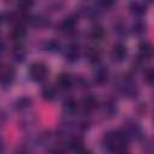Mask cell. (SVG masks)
<instances>
[{
	"instance_id": "cell-1",
	"label": "cell",
	"mask_w": 154,
	"mask_h": 154,
	"mask_svg": "<svg viewBox=\"0 0 154 154\" xmlns=\"http://www.w3.org/2000/svg\"><path fill=\"white\" fill-rule=\"evenodd\" d=\"M103 144L107 149L116 153H122L126 150L129 137L124 131H109L103 136Z\"/></svg>"
},
{
	"instance_id": "cell-2",
	"label": "cell",
	"mask_w": 154,
	"mask_h": 154,
	"mask_svg": "<svg viewBox=\"0 0 154 154\" xmlns=\"http://www.w3.org/2000/svg\"><path fill=\"white\" fill-rule=\"evenodd\" d=\"M47 75H48V69L43 63L36 61L32 63L29 67V76L32 81L41 82L47 77Z\"/></svg>"
},
{
	"instance_id": "cell-3",
	"label": "cell",
	"mask_w": 154,
	"mask_h": 154,
	"mask_svg": "<svg viewBox=\"0 0 154 154\" xmlns=\"http://www.w3.org/2000/svg\"><path fill=\"white\" fill-rule=\"evenodd\" d=\"M16 77L14 69L8 64H0V85H10Z\"/></svg>"
},
{
	"instance_id": "cell-4",
	"label": "cell",
	"mask_w": 154,
	"mask_h": 154,
	"mask_svg": "<svg viewBox=\"0 0 154 154\" xmlns=\"http://www.w3.org/2000/svg\"><path fill=\"white\" fill-rule=\"evenodd\" d=\"M128 55V49L122 43H117L113 46L112 51H111V58L113 61L116 63H122Z\"/></svg>"
},
{
	"instance_id": "cell-5",
	"label": "cell",
	"mask_w": 154,
	"mask_h": 154,
	"mask_svg": "<svg viewBox=\"0 0 154 154\" xmlns=\"http://www.w3.org/2000/svg\"><path fill=\"white\" fill-rule=\"evenodd\" d=\"M79 54H81V51H79V47L78 45L76 43H71L66 47L65 49V59L69 61V63H75L79 59Z\"/></svg>"
},
{
	"instance_id": "cell-6",
	"label": "cell",
	"mask_w": 154,
	"mask_h": 154,
	"mask_svg": "<svg viewBox=\"0 0 154 154\" xmlns=\"http://www.w3.org/2000/svg\"><path fill=\"white\" fill-rule=\"evenodd\" d=\"M99 106V101L94 95H88L85 97H83V100L79 103V107H82L85 112H91L94 109H96Z\"/></svg>"
},
{
	"instance_id": "cell-7",
	"label": "cell",
	"mask_w": 154,
	"mask_h": 154,
	"mask_svg": "<svg viewBox=\"0 0 154 154\" xmlns=\"http://www.w3.org/2000/svg\"><path fill=\"white\" fill-rule=\"evenodd\" d=\"M72 84H73V79H72V77H71L70 75H67V73H61V75H59L58 78H57V87H58L59 89H61V90H67V89H70V88L72 87Z\"/></svg>"
},
{
	"instance_id": "cell-8",
	"label": "cell",
	"mask_w": 154,
	"mask_h": 154,
	"mask_svg": "<svg viewBox=\"0 0 154 154\" xmlns=\"http://www.w3.org/2000/svg\"><path fill=\"white\" fill-rule=\"evenodd\" d=\"M77 24V17L75 16H70L67 18H65L61 23H60V30L63 32H71L75 30V26Z\"/></svg>"
},
{
	"instance_id": "cell-9",
	"label": "cell",
	"mask_w": 154,
	"mask_h": 154,
	"mask_svg": "<svg viewBox=\"0 0 154 154\" xmlns=\"http://www.w3.org/2000/svg\"><path fill=\"white\" fill-rule=\"evenodd\" d=\"M108 79V70L105 66H100L94 71V81L97 84H103Z\"/></svg>"
},
{
	"instance_id": "cell-10",
	"label": "cell",
	"mask_w": 154,
	"mask_h": 154,
	"mask_svg": "<svg viewBox=\"0 0 154 154\" xmlns=\"http://www.w3.org/2000/svg\"><path fill=\"white\" fill-rule=\"evenodd\" d=\"M152 54H153V49H152V46L150 43L148 42H143L140 45V51H138V57L141 60H148L152 58Z\"/></svg>"
},
{
	"instance_id": "cell-11",
	"label": "cell",
	"mask_w": 154,
	"mask_h": 154,
	"mask_svg": "<svg viewBox=\"0 0 154 154\" xmlns=\"http://www.w3.org/2000/svg\"><path fill=\"white\" fill-rule=\"evenodd\" d=\"M85 58L88 59L89 63L96 64V63L100 61L101 52H100V49H97V48H95V47H89V48L85 51Z\"/></svg>"
},
{
	"instance_id": "cell-12",
	"label": "cell",
	"mask_w": 154,
	"mask_h": 154,
	"mask_svg": "<svg viewBox=\"0 0 154 154\" xmlns=\"http://www.w3.org/2000/svg\"><path fill=\"white\" fill-rule=\"evenodd\" d=\"M129 10H130V12H131L132 14H135V16H142V14L146 13L147 7H146V5H144L143 2H141V1H132V2L130 4V6H129Z\"/></svg>"
},
{
	"instance_id": "cell-13",
	"label": "cell",
	"mask_w": 154,
	"mask_h": 154,
	"mask_svg": "<svg viewBox=\"0 0 154 154\" xmlns=\"http://www.w3.org/2000/svg\"><path fill=\"white\" fill-rule=\"evenodd\" d=\"M10 35H11V37L13 40H20V38H23L24 35H25V28H24V25L23 24H14V26L11 30V34Z\"/></svg>"
},
{
	"instance_id": "cell-14",
	"label": "cell",
	"mask_w": 154,
	"mask_h": 154,
	"mask_svg": "<svg viewBox=\"0 0 154 154\" xmlns=\"http://www.w3.org/2000/svg\"><path fill=\"white\" fill-rule=\"evenodd\" d=\"M78 109H79V103H78L76 100H73V99H70V100H67V101L64 103V112H65V113L73 114V113H76Z\"/></svg>"
},
{
	"instance_id": "cell-15",
	"label": "cell",
	"mask_w": 154,
	"mask_h": 154,
	"mask_svg": "<svg viewBox=\"0 0 154 154\" xmlns=\"http://www.w3.org/2000/svg\"><path fill=\"white\" fill-rule=\"evenodd\" d=\"M103 36H105V30H103V28L100 26V25L93 26V28L90 29V31H89V37H90L91 40L99 41V40H101Z\"/></svg>"
},
{
	"instance_id": "cell-16",
	"label": "cell",
	"mask_w": 154,
	"mask_h": 154,
	"mask_svg": "<svg viewBox=\"0 0 154 154\" xmlns=\"http://www.w3.org/2000/svg\"><path fill=\"white\" fill-rule=\"evenodd\" d=\"M70 147L72 149L77 150V152H81L83 149V140L81 137H78V136L72 137L71 141H70Z\"/></svg>"
},
{
	"instance_id": "cell-17",
	"label": "cell",
	"mask_w": 154,
	"mask_h": 154,
	"mask_svg": "<svg viewBox=\"0 0 154 154\" xmlns=\"http://www.w3.org/2000/svg\"><path fill=\"white\" fill-rule=\"evenodd\" d=\"M42 97H43V100H46V101H52V100H54V97H55V90H54L53 88H51V87L45 88V89L42 90Z\"/></svg>"
},
{
	"instance_id": "cell-18",
	"label": "cell",
	"mask_w": 154,
	"mask_h": 154,
	"mask_svg": "<svg viewBox=\"0 0 154 154\" xmlns=\"http://www.w3.org/2000/svg\"><path fill=\"white\" fill-rule=\"evenodd\" d=\"M32 5H34V0H18V2H17L18 8L20 11H23V12L28 11L29 8H31Z\"/></svg>"
},
{
	"instance_id": "cell-19",
	"label": "cell",
	"mask_w": 154,
	"mask_h": 154,
	"mask_svg": "<svg viewBox=\"0 0 154 154\" xmlns=\"http://www.w3.org/2000/svg\"><path fill=\"white\" fill-rule=\"evenodd\" d=\"M143 79H144V82L148 83V84H152V83H153L154 72H153L152 69H147V70L144 71V73H143Z\"/></svg>"
},
{
	"instance_id": "cell-20",
	"label": "cell",
	"mask_w": 154,
	"mask_h": 154,
	"mask_svg": "<svg viewBox=\"0 0 154 154\" xmlns=\"http://www.w3.org/2000/svg\"><path fill=\"white\" fill-rule=\"evenodd\" d=\"M30 103H31V101H30L28 97H20V99L17 101V108H19V109L26 108Z\"/></svg>"
},
{
	"instance_id": "cell-21",
	"label": "cell",
	"mask_w": 154,
	"mask_h": 154,
	"mask_svg": "<svg viewBox=\"0 0 154 154\" xmlns=\"http://www.w3.org/2000/svg\"><path fill=\"white\" fill-rule=\"evenodd\" d=\"M13 57H14V59H16L17 61H22V60L24 59L25 54H24V52H23L22 48H16V49H14V53H13Z\"/></svg>"
},
{
	"instance_id": "cell-22",
	"label": "cell",
	"mask_w": 154,
	"mask_h": 154,
	"mask_svg": "<svg viewBox=\"0 0 154 154\" xmlns=\"http://www.w3.org/2000/svg\"><path fill=\"white\" fill-rule=\"evenodd\" d=\"M96 2H97L99 6H101L103 8H107V7H111L116 2V0H96Z\"/></svg>"
},
{
	"instance_id": "cell-23",
	"label": "cell",
	"mask_w": 154,
	"mask_h": 154,
	"mask_svg": "<svg viewBox=\"0 0 154 154\" xmlns=\"http://www.w3.org/2000/svg\"><path fill=\"white\" fill-rule=\"evenodd\" d=\"M47 47H48L47 49H49V51H57V49H59V42L55 40H51L47 42Z\"/></svg>"
},
{
	"instance_id": "cell-24",
	"label": "cell",
	"mask_w": 154,
	"mask_h": 154,
	"mask_svg": "<svg viewBox=\"0 0 154 154\" xmlns=\"http://www.w3.org/2000/svg\"><path fill=\"white\" fill-rule=\"evenodd\" d=\"M135 34H141V32H143V25L141 24V23H136L135 25H134V30H132Z\"/></svg>"
},
{
	"instance_id": "cell-25",
	"label": "cell",
	"mask_w": 154,
	"mask_h": 154,
	"mask_svg": "<svg viewBox=\"0 0 154 154\" xmlns=\"http://www.w3.org/2000/svg\"><path fill=\"white\" fill-rule=\"evenodd\" d=\"M1 149H2V140L0 138V150H1Z\"/></svg>"
}]
</instances>
